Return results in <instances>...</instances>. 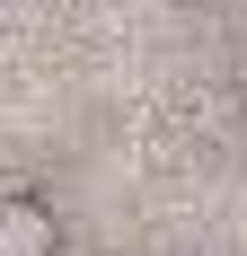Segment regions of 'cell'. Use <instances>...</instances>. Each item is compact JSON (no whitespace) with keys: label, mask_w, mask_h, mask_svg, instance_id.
<instances>
[{"label":"cell","mask_w":247,"mask_h":256,"mask_svg":"<svg viewBox=\"0 0 247 256\" xmlns=\"http://www.w3.org/2000/svg\"><path fill=\"white\" fill-rule=\"evenodd\" d=\"M0 256H62V212L36 186H0Z\"/></svg>","instance_id":"6da1fadb"}]
</instances>
